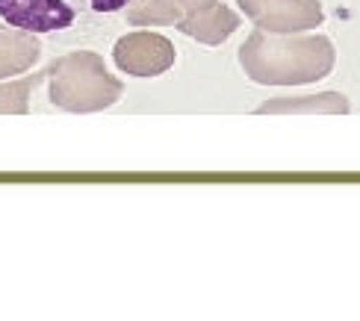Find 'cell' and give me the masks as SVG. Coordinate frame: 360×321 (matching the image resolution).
<instances>
[{
  "instance_id": "1",
  "label": "cell",
  "mask_w": 360,
  "mask_h": 321,
  "mask_svg": "<svg viewBox=\"0 0 360 321\" xmlns=\"http://www.w3.org/2000/svg\"><path fill=\"white\" fill-rule=\"evenodd\" d=\"M245 77L260 86H307L319 83L337 65V48L328 36L254 33L239 48Z\"/></svg>"
},
{
  "instance_id": "11",
  "label": "cell",
  "mask_w": 360,
  "mask_h": 321,
  "mask_svg": "<svg viewBox=\"0 0 360 321\" xmlns=\"http://www.w3.org/2000/svg\"><path fill=\"white\" fill-rule=\"evenodd\" d=\"M127 6V0H92V9L95 12H115V9H122Z\"/></svg>"
},
{
  "instance_id": "10",
  "label": "cell",
  "mask_w": 360,
  "mask_h": 321,
  "mask_svg": "<svg viewBox=\"0 0 360 321\" xmlns=\"http://www.w3.org/2000/svg\"><path fill=\"white\" fill-rule=\"evenodd\" d=\"M39 83H44V71L27 74V77L12 83H0V115H27L30 95H33V89Z\"/></svg>"
},
{
  "instance_id": "6",
  "label": "cell",
  "mask_w": 360,
  "mask_h": 321,
  "mask_svg": "<svg viewBox=\"0 0 360 321\" xmlns=\"http://www.w3.org/2000/svg\"><path fill=\"white\" fill-rule=\"evenodd\" d=\"M243 18H239V12H233L231 6H224L221 0H204L198 9H192L189 15H184L174 27L180 30L184 36L195 39L198 44H207V48H219V44L228 41Z\"/></svg>"
},
{
  "instance_id": "4",
  "label": "cell",
  "mask_w": 360,
  "mask_h": 321,
  "mask_svg": "<svg viewBox=\"0 0 360 321\" xmlns=\"http://www.w3.org/2000/svg\"><path fill=\"white\" fill-rule=\"evenodd\" d=\"M174 44L151 30H133V33L118 39L112 48L115 68L130 74V77H160L174 65Z\"/></svg>"
},
{
  "instance_id": "3",
  "label": "cell",
  "mask_w": 360,
  "mask_h": 321,
  "mask_svg": "<svg viewBox=\"0 0 360 321\" xmlns=\"http://www.w3.org/2000/svg\"><path fill=\"white\" fill-rule=\"evenodd\" d=\"M236 6L263 33H310L325 24L319 0H236Z\"/></svg>"
},
{
  "instance_id": "2",
  "label": "cell",
  "mask_w": 360,
  "mask_h": 321,
  "mask_svg": "<svg viewBox=\"0 0 360 321\" xmlns=\"http://www.w3.org/2000/svg\"><path fill=\"white\" fill-rule=\"evenodd\" d=\"M44 80H48L51 103L74 115L110 110L124 95V83L112 77L95 51H74L68 56H59L51 68H44Z\"/></svg>"
},
{
  "instance_id": "7",
  "label": "cell",
  "mask_w": 360,
  "mask_h": 321,
  "mask_svg": "<svg viewBox=\"0 0 360 321\" xmlns=\"http://www.w3.org/2000/svg\"><path fill=\"white\" fill-rule=\"evenodd\" d=\"M39 56H41V44L36 33H24V30L0 24V80L30 71L39 63Z\"/></svg>"
},
{
  "instance_id": "9",
  "label": "cell",
  "mask_w": 360,
  "mask_h": 321,
  "mask_svg": "<svg viewBox=\"0 0 360 321\" xmlns=\"http://www.w3.org/2000/svg\"><path fill=\"white\" fill-rule=\"evenodd\" d=\"M204 0H127V21L133 27H174Z\"/></svg>"
},
{
  "instance_id": "8",
  "label": "cell",
  "mask_w": 360,
  "mask_h": 321,
  "mask_svg": "<svg viewBox=\"0 0 360 321\" xmlns=\"http://www.w3.org/2000/svg\"><path fill=\"white\" fill-rule=\"evenodd\" d=\"M349 98L340 91H319L304 98H272L257 106V115H346Z\"/></svg>"
},
{
  "instance_id": "5",
  "label": "cell",
  "mask_w": 360,
  "mask_h": 321,
  "mask_svg": "<svg viewBox=\"0 0 360 321\" xmlns=\"http://www.w3.org/2000/svg\"><path fill=\"white\" fill-rule=\"evenodd\" d=\"M0 18L24 33H53L74 24L65 0H0Z\"/></svg>"
}]
</instances>
